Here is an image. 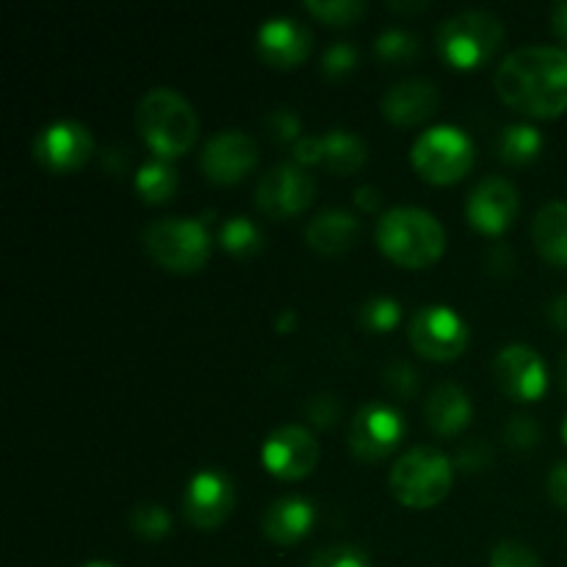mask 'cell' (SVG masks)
I'll return each instance as SVG.
<instances>
[{
    "label": "cell",
    "instance_id": "44",
    "mask_svg": "<svg viewBox=\"0 0 567 567\" xmlns=\"http://www.w3.org/2000/svg\"><path fill=\"white\" fill-rule=\"evenodd\" d=\"M551 22H554V28H557L559 37H563L565 42H567V0H565V3H557V6H554V11H551Z\"/></svg>",
    "mask_w": 567,
    "mask_h": 567
},
{
    "label": "cell",
    "instance_id": "42",
    "mask_svg": "<svg viewBox=\"0 0 567 567\" xmlns=\"http://www.w3.org/2000/svg\"><path fill=\"white\" fill-rule=\"evenodd\" d=\"M548 316H551V321L559 327V330H567V297L565 293L548 305Z\"/></svg>",
    "mask_w": 567,
    "mask_h": 567
},
{
    "label": "cell",
    "instance_id": "30",
    "mask_svg": "<svg viewBox=\"0 0 567 567\" xmlns=\"http://www.w3.org/2000/svg\"><path fill=\"white\" fill-rule=\"evenodd\" d=\"M305 6L330 25H349L365 11L363 0H308Z\"/></svg>",
    "mask_w": 567,
    "mask_h": 567
},
{
    "label": "cell",
    "instance_id": "13",
    "mask_svg": "<svg viewBox=\"0 0 567 567\" xmlns=\"http://www.w3.org/2000/svg\"><path fill=\"white\" fill-rule=\"evenodd\" d=\"M258 164V144L249 133L219 131L205 142L203 147V172L214 183H236Z\"/></svg>",
    "mask_w": 567,
    "mask_h": 567
},
{
    "label": "cell",
    "instance_id": "33",
    "mask_svg": "<svg viewBox=\"0 0 567 567\" xmlns=\"http://www.w3.org/2000/svg\"><path fill=\"white\" fill-rule=\"evenodd\" d=\"M504 437L513 449H532L540 441V424L532 415H513L504 426Z\"/></svg>",
    "mask_w": 567,
    "mask_h": 567
},
{
    "label": "cell",
    "instance_id": "6",
    "mask_svg": "<svg viewBox=\"0 0 567 567\" xmlns=\"http://www.w3.org/2000/svg\"><path fill=\"white\" fill-rule=\"evenodd\" d=\"M144 247L164 269L194 271L210 252V236L199 219L166 216L144 227Z\"/></svg>",
    "mask_w": 567,
    "mask_h": 567
},
{
    "label": "cell",
    "instance_id": "19",
    "mask_svg": "<svg viewBox=\"0 0 567 567\" xmlns=\"http://www.w3.org/2000/svg\"><path fill=\"white\" fill-rule=\"evenodd\" d=\"M313 524V504L302 496H282L266 509L264 532L269 540L288 546V543L302 540L305 532Z\"/></svg>",
    "mask_w": 567,
    "mask_h": 567
},
{
    "label": "cell",
    "instance_id": "35",
    "mask_svg": "<svg viewBox=\"0 0 567 567\" xmlns=\"http://www.w3.org/2000/svg\"><path fill=\"white\" fill-rule=\"evenodd\" d=\"M385 382L391 385L393 393H399V396H410V393H415V388H419V374H415V369L408 360H391V363L385 365Z\"/></svg>",
    "mask_w": 567,
    "mask_h": 567
},
{
    "label": "cell",
    "instance_id": "28",
    "mask_svg": "<svg viewBox=\"0 0 567 567\" xmlns=\"http://www.w3.org/2000/svg\"><path fill=\"white\" fill-rule=\"evenodd\" d=\"M374 50L388 61H404L410 59V55H415L419 39H415V33H410L408 28H385V31H380V37L374 39Z\"/></svg>",
    "mask_w": 567,
    "mask_h": 567
},
{
    "label": "cell",
    "instance_id": "20",
    "mask_svg": "<svg viewBox=\"0 0 567 567\" xmlns=\"http://www.w3.org/2000/svg\"><path fill=\"white\" fill-rule=\"evenodd\" d=\"M424 413L432 430L441 435H454L471 421V399L457 382H441L426 396Z\"/></svg>",
    "mask_w": 567,
    "mask_h": 567
},
{
    "label": "cell",
    "instance_id": "34",
    "mask_svg": "<svg viewBox=\"0 0 567 567\" xmlns=\"http://www.w3.org/2000/svg\"><path fill=\"white\" fill-rule=\"evenodd\" d=\"M321 64H324V72L332 78H341L358 64V50H354L352 42H332L330 48L321 55Z\"/></svg>",
    "mask_w": 567,
    "mask_h": 567
},
{
    "label": "cell",
    "instance_id": "47",
    "mask_svg": "<svg viewBox=\"0 0 567 567\" xmlns=\"http://www.w3.org/2000/svg\"><path fill=\"white\" fill-rule=\"evenodd\" d=\"M291 327L293 324V313H291V310H286V313H282V319H280V327Z\"/></svg>",
    "mask_w": 567,
    "mask_h": 567
},
{
    "label": "cell",
    "instance_id": "43",
    "mask_svg": "<svg viewBox=\"0 0 567 567\" xmlns=\"http://www.w3.org/2000/svg\"><path fill=\"white\" fill-rule=\"evenodd\" d=\"M354 199H358V205H363V208H377L380 205V192H377L374 186H360L358 192H354Z\"/></svg>",
    "mask_w": 567,
    "mask_h": 567
},
{
    "label": "cell",
    "instance_id": "48",
    "mask_svg": "<svg viewBox=\"0 0 567 567\" xmlns=\"http://www.w3.org/2000/svg\"><path fill=\"white\" fill-rule=\"evenodd\" d=\"M83 567H116V565H111V563H89V565H83Z\"/></svg>",
    "mask_w": 567,
    "mask_h": 567
},
{
    "label": "cell",
    "instance_id": "12",
    "mask_svg": "<svg viewBox=\"0 0 567 567\" xmlns=\"http://www.w3.org/2000/svg\"><path fill=\"white\" fill-rule=\"evenodd\" d=\"M319 463V443L310 430L286 424L271 432L264 443V465L282 480H299Z\"/></svg>",
    "mask_w": 567,
    "mask_h": 567
},
{
    "label": "cell",
    "instance_id": "40",
    "mask_svg": "<svg viewBox=\"0 0 567 567\" xmlns=\"http://www.w3.org/2000/svg\"><path fill=\"white\" fill-rule=\"evenodd\" d=\"M548 493H551L554 504L567 509V460L554 465L551 474H548Z\"/></svg>",
    "mask_w": 567,
    "mask_h": 567
},
{
    "label": "cell",
    "instance_id": "14",
    "mask_svg": "<svg viewBox=\"0 0 567 567\" xmlns=\"http://www.w3.org/2000/svg\"><path fill=\"white\" fill-rule=\"evenodd\" d=\"M236 491L221 471H199L183 493V515L199 529H214L230 515Z\"/></svg>",
    "mask_w": 567,
    "mask_h": 567
},
{
    "label": "cell",
    "instance_id": "21",
    "mask_svg": "<svg viewBox=\"0 0 567 567\" xmlns=\"http://www.w3.org/2000/svg\"><path fill=\"white\" fill-rule=\"evenodd\" d=\"M358 233L360 225L352 214L341 208H330L310 219L305 236H308L310 247L319 249V252H343V249L352 247Z\"/></svg>",
    "mask_w": 567,
    "mask_h": 567
},
{
    "label": "cell",
    "instance_id": "11",
    "mask_svg": "<svg viewBox=\"0 0 567 567\" xmlns=\"http://www.w3.org/2000/svg\"><path fill=\"white\" fill-rule=\"evenodd\" d=\"M493 377L507 396L520 399V402L540 399L548 385L546 363L537 349L526 343H507L493 360Z\"/></svg>",
    "mask_w": 567,
    "mask_h": 567
},
{
    "label": "cell",
    "instance_id": "31",
    "mask_svg": "<svg viewBox=\"0 0 567 567\" xmlns=\"http://www.w3.org/2000/svg\"><path fill=\"white\" fill-rule=\"evenodd\" d=\"M399 313H402V308H399L396 299L391 297H371L369 302L360 308V321H363L369 330H377V332H385L391 330L393 324L399 321Z\"/></svg>",
    "mask_w": 567,
    "mask_h": 567
},
{
    "label": "cell",
    "instance_id": "7",
    "mask_svg": "<svg viewBox=\"0 0 567 567\" xmlns=\"http://www.w3.org/2000/svg\"><path fill=\"white\" fill-rule=\"evenodd\" d=\"M474 144L460 127L435 125L421 133L413 144V164L435 183H452L471 169Z\"/></svg>",
    "mask_w": 567,
    "mask_h": 567
},
{
    "label": "cell",
    "instance_id": "5",
    "mask_svg": "<svg viewBox=\"0 0 567 567\" xmlns=\"http://www.w3.org/2000/svg\"><path fill=\"white\" fill-rule=\"evenodd\" d=\"M454 465L441 449L413 446L391 468L393 496L408 507H432L449 493Z\"/></svg>",
    "mask_w": 567,
    "mask_h": 567
},
{
    "label": "cell",
    "instance_id": "41",
    "mask_svg": "<svg viewBox=\"0 0 567 567\" xmlns=\"http://www.w3.org/2000/svg\"><path fill=\"white\" fill-rule=\"evenodd\" d=\"M485 264L491 271H509L513 269V249L507 244H496L485 252Z\"/></svg>",
    "mask_w": 567,
    "mask_h": 567
},
{
    "label": "cell",
    "instance_id": "2",
    "mask_svg": "<svg viewBox=\"0 0 567 567\" xmlns=\"http://www.w3.org/2000/svg\"><path fill=\"white\" fill-rule=\"evenodd\" d=\"M136 127L144 142L161 158L169 161L192 147L199 131V120L194 114L192 103L181 92L169 86H155L138 100Z\"/></svg>",
    "mask_w": 567,
    "mask_h": 567
},
{
    "label": "cell",
    "instance_id": "37",
    "mask_svg": "<svg viewBox=\"0 0 567 567\" xmlns=\"http://www.w3.org/2000/svg\"><path fill=\"white\" fill-rule=\"evenodd\" d=\"M266 127L271 131V136L280 138V142H291L299 133V116L291 109H275L266 116Z\"/></svg>",
    "mask_w": 567,
    "mask_h": 567
},
{
    "label": "cell",
    "instance_id": "23",
    "mask_svg": "<svg viewBox=\"0 0 567 567\" xmlns=\"http://www.w3.org/2000/svg\"><path fill=\"white\" fill-rule=\"evenodd\" d=\"M321 144H324L321 164L330 172H336V175H349V172L360 169L365 155H369L363 138L352 131H343V127L327 131V136H321Z\"/></svg>",
    "mask_w": 567,
    "mask_h": 567
},
{
    "label": "cell",
    "instance_id": "27",
    "mask_svg": "<svg viewBox=\"0 0 567 567\" xmlns=\"http://www.w3.org/2000/svg\"><path fill=\"white\" fill-rule=\"evenodd\" d=\"M131 526L144 540H161L169 532L172 518L161 504H138L131 515Z\"/></svg>",
    "mask_w": 567,
    "mask_h": 567
},
{
    "label": "cell",
    "instance_id": "46",
    "mask_svg": "<svg viewBox=\"0 0 567 567\" xmlns=\"http://www.w3.org/2000/svg\"><path fill=\"white\" fill-rule=\"evenodd\" d=\"M559 382H563V388L567 391V352L563 354V363H559Z\"/></svg>",
    "mask_w": 567,
    "mask_h": 567
},
{
    "label": "cell",
    "instance_id": "29",
    "mask_svg": "<svg viewBox=\"0 0 567 567\" xmlns=\"http://www.w3.org/2000/svg\"><path fill=\"white\" fill-rule=\"evenodd\" d=\"M310 567H371L369 554L352 543H336L313 554Z\"/></svg>",
    "mask_w": 567,
    "mask_h": 567
},
{
    "label": "cell",
    "instance_id": "26",
    "mask_svg": "<svg viewBox=\"0 0 567 567\" xmlns=\"http://www.w3.org/2000/svg\"><path fill=\"white\" fill-rule=\"evenodd\" d=\"M219 241L233 255H252L260 249V230L247 216H230L219 227Z\"/></svg>",
    "mask_w": 567,
    "mask_h": 567
},
{
    "label": "cell",
    "instance_id": "4",
    "mask_svg": "<svg viewBox=\"0 0 567 567\" xmlns=\"http://www.w3.org/2000/svg\"><path fill=\"white\" fill-rule=\"evenodd\" d=\"M504 39L502 17L487 9H465L446 17L437 28V50L454 66L482 64L496 53Z\"/></svg>",
    "mask_w": 567,
    "mask_h": 567
},
{
    "label": "cell",
    "instance_id": "8",
    "mask_svg": "<svg viewBox=\"0 0 567 567\" xmlns=\"http://www.w3.org/2000/svg\"><path fill=\"white\" fill-rule=\"evenodd\" d=\"M410 341L432 360H452L468 343V327L446 305H426L410 321Z\"/></svg>",
    "mask_w": 567,
    "mask_h": 567
},
{
    "label": "cell",
    "instance_id": "38",
    "mask_svg": "<svg viewBox=\"0 0 567 567\" xmlns=\"http://www.w3.org/2000/svg\"><path fill=\"white\" fill-rule=\"evenodd\" d=\"M493 452L485 441H468L460 446L457 452V465L465 471H480L491 463Z\"/></svg>",
    "mask_w": 567,
    "mask_h": 567
},
{
    "label": "cell",
    "instance_id": "10",
    "mask_svg": "<svg viewBox=\"0 0 567 567\" xmlns=\"http://www.w3.org/2000/svg\"><path fill=\"white\" fill-rule=\"evenodd\" d=\"M316 183L299 164H277L266 172L255 188V199L264 214L282 219L293 216L313 199Z\"/></svg>",
    "mask_w": 567,
    "mask_h": 567
},
{
    "label": "cell",
    "instance_id": "9",
    "mask_svg": "<svg viewBox=\"0 0 567 567\" xmlns=\"http://www.w3.org/2000/svg\"><path fill=\"white\" fill-rule=\"evenodd\" d=\"M404 435V419L385 402H369L349 424V446L360 460H380L396 449Z\"/></svg>",
    "mask_w": 567,
    "mask_h": 567
},
{
    "label": "cell",
    "instance_id": "25",
    "mask_svg": "<svg viewBox=\"0 0 567 567\" xmlns=\"http://www.w3.org/2000/svg\"><path fill=\"white\" fill-rule=\"evenodd\" d=\"M136 188L144 199L150 203H161V199L172 197L177 188V175L166 158H150L147 164L138 166L136 172Z\"/></svg>",
    "mask_w": 567,
    "mask_h": 567
},
{
    "label": "cell",
    "instance_id": "45",
    "mask_svg": "<svg viewBox=\"0 0 567 567\" xmlns=\"http://www.w3.org/2000/svg\"><path fill=\"white\" fill-rule=\"evenodd\" d=\"M391 9L396 11H419V9H426L424 0H415V3H404V0H391Z\"/></svg>",
    "mask_w": 567,
    "mask_h": 567
},
{
    "label": "cell",
    "instance_id": "1",
    "mask_svg": "<svg viewBox=\"0 0 567 567\" xmlns=\"http://www.w3.org/2000/svg\"><path fill=\"white\" fill-rule=\"evenodd\" d=\"M504 103L532 116H557L567 109V50L524 44L504 55L496 70Z\"/></svg>",
    "mask_w": 567,
    "mask_h": 567
},
{
    "label": "cell",
    "instance_id": "22",
    "mask_svg": "<svg viewBox=\"0 0 567 567\" xmlns=\"http://www.w3.org/2000/svg\"><path fill=\"white\" fill-rule=\"evenodd\" d=\"M532 236H535L543 258L557 266H567V203L551 199V203L543 205L535 216V225H532Z\"/></svg>",
    "mask_w": 567,
    "mask_h": 567
},
{
    "label": "cell",
    "instance_id": "36",
    "mask_svg": "<svg viewBox=\"0 0 567 567\" xmlns=\"http://www.w3.org/2000/svg\"><path fill=\"white\" fill-rule=\"evenodd\" d=\"M305 413H308V419L313 421V424L330 426L336 424L338 415H341V404H338V399L332 396V393H316V396H310L308 404H305Z\"/></svg>",
    "mask_w": 567,
    "mask_h": 567
},
{
    "label": "cell",
    "instance_id": "18",
    "mask_svg": "<svg viewBox=\"0 0 567 567\" xmlns=\"http://www.w3.org/2000/svg\"><path fill=\"white\" fill-rule=\"evenodd\" d=\"M437 103H441V92L430 78H404L382 94V111L388 120L399 125H415L426 120L437 109Z\"/></svg>",
    "mask_w": 567,
    "mask_h": 567
},
{
    "label": "cell",
    "instance_id": "3",
    "mask_svg": "<svg viewBox=\"0 0 567 567\" xmlns=\"http://www.w3.org/2000/svg\"><path fill=\"white\" fill-rule=\"evenodd\" d=\"M377 244L402 266H430L446 247L441 221L424 208L399 205L382 214L377 225Z\"/></svg>",
    "mask_w": 567,
    "mask_h": 567
},
{
    "label": "cell",
    "instance_id": "49",
    "mask_svg": "<svg viewBox=\"0 0 567 567\" xmlns=\"http://www.w3.org/2000/svg\"><path fill=\"white\" fill-rule=\"evenodd\" d=\"M563 435H565V441H567V419H565V424H563Z\"/></svg>",
    "mask_w": 567,
    "mask_h": 567
},
{
    "label": "cell",
    "instance_id": "24",
    "mask_svg": "<svg viewBox=\"0 0 567 567\" xmlns=\"http://www.w3.org/2000/svg\"><path fill=\"white\" fill-rule=\"evenodd\" d=\"M496 147L498 155L509 164H526V161L537 158V153L543 150V136L535 125L513 122V125L502 127Z\"/></svg>",
    "mask_w": 567,
    "mask_h": 567
},
{
    "label": "cell",
    "instance_id": "17",
    "mask_svg": "<svg viewBox=\"0 0 567 567\" xmlns=\"http://www.w3.org/2000/svg\"><path fill=\"white\" fill-rule=\"evenodd\" d=\"M313 33L297 17H271L258 31V50L269 64L291 66L308 55Z\"/></svg>",
    "mask_w": 567,
    "mask_h": 567
},
{
    "label": "cell",
    "instance_id": "39",
    "mask_svg": "<svg viewBox=\"0 0 567 567\" xmlns=\"http://www.w3.org/2000/svg\"><path fill=\"white\" fill-rule=\"evenodd\" d=\"M321 153H324V144H321L319 136H302L293 142L297 164H321Z\"/></svg>",
    "mask_w": 567,
    "mask_h": 567
},
{
    "label": "cell",
    "instance_id": "15",
    "mask_svg": "<svg viewBox=\"0 0 567 567\" xmlns=\"http://www.w3.org/2000/svg\"><path fill=\"white\" fill-rule=\"evenodd\" d=\"M518 188L515 183H509L507 177L491 175L482 177L468 194V203H465V214H468L471 225L476 230L485 233H498L515 219L518 214Z\"/></svg>",
    "mask_w": 567,
    "mask_h": 567
},
{
    "label": "cell",
    "instance_id": "16",
    "mask_svg": "<svg viewBox=\"0 0 567 567\" xmlns=\"http://www.w3.org/2000/svg\"><path fill=\"white\" fill-rule=\"evenodd\" d=\"M92 133L81 125V122L72 120H59L50 122L39 131L37 142H33V153H37L39 164H44L48 169L66 172L81 166L83 161L92 155Z\"/></svg>",
    "mask_w": 567,
    "mask_h": 567
},
{
    "label": "cell",
    "instance_id": "32",
    "mask_svg": "<svg viewBox=\"0 0 567 567\" xmlns=\"http://www.w3.org/2000/svg\"><path fill=\"white\" fill-rule=\"evenodd\" d=\"M491 567H543L537 554L518 540H502L491 554Z\"/></svg>",
    "mask_w": 567,
    "mask_h": 567
}]
</instances>
